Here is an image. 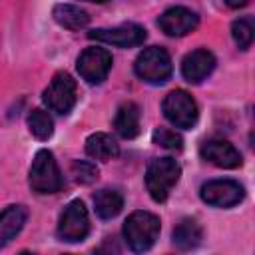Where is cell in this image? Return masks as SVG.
<instances>
[{
  "label": "cell",
  "instance_id": "obj_5",
  "mask_svg": "<svg viewBox=\"0 0 255 255\" xmlns=\"http://www.w3.org/2000/svg\"><path fill=\"white\" fill-rule=\"evenodd\" d=\"M42 100L50 112L58 116H68L78 100L76 80L68 72H58L48 84V88L42 92Z\"/></svg>",
  "mask_w": 255,
  "mask_h": 255
},
{
  "label": "cell",
  "instance_id": "obj_2",
  "mask_svg": "<svg viewBox=\"0 0 255 255\" xmlns=\"http://www.w3.org/2000/svg\"><path fill=\"white\" fill-rule=\"evenodd\" d=\"M181 167L173 157H153L145 167V189L155 203H163L177 185Z\"/></svg>",
  "mask_w": 255,
  "mask_h": 255
},
{
  "label": "cell",
  "instance_id": "obj_4",
  "mask_svg": "<svg viewBox=\"0 0 255 255\" xmlns=\"http://www.w3.org/2000/svg\"><path fill=\"white\" fill-rule=\"evenodd\" d=\"M133 72L145 84H151V86L165 84L171 78V72H173L171 58H169L165 48L149 46L143 52H139V56L135 58Z\"/></svg>",
  "mask_w": 255,
  "mask_h": 255
},
{
  "label": "cell",
  "instance_id": "obj_9",
  "mask_svg": "<svg viewBox=\"0 0 255 255\" xmlns=\"http://www.w3.org/2000/svg\"><path fill=\"white\" fill-rule=\"evenodd\" d=\"M112 64H114L112 54L106 48H98V46L86 48L76 60L78 74L82 76V80H86L92 86H98L108 78Z\"/></svg>",
  "mask_w": 255,
  "mask_h": 255
},
{
  "label": "cell",
  "instance_id": "obj_17",
  "mask_svg": "<svg viewBox=\"0 0 255 255\" xmlns=\"http://www.w3.org/2000/svg\"><path fill=\"white\" fill-rule=\"evenodd\" d=\"M86 153L98 161H110L120 155V143L106 131H96L86 139Z\"/></svg>",
  "mask_w": 255,
  "mask_h": 255
},
{
  "label": "cell",
  "instance_id": "obj_16",
  "mask_svg": "<svg viewBox=\"0 0 255 255\" xmlns=\"http://www.w3.org/2000/svg\"><path fill=\"white\" fill-rule=\"evenodd\" d=\"M139 124H141V112L139 106L133 102H124L116 116H114V128L124 139H133L139 133Z\"/></svg>",
  "mask_w": 255,
  "mask_h": 255
},
{
  "label": "cell",
  "instance_id": "obj_20",
  "mask_svg": "<svg viewBox=\"0 0 255 255\" xmlns=\"http://www.w3.org/2000/svg\"><path fill=\"white\" fill-rule=\"evenodd\" d=\"M26 124H28L30 133H32L36 139H40V141L50 139L52 133H54V122H52L50 114H48L46 110H42V108H34V110L28 114Z\"/></svg>",
  "mask_w": 255,
  "mask_h": 255
},
{
  "label": "cell",
  "instance_id": "obj_24",
  "mask_svg": "<svg viewBox=\"0 0 255 255\" xmlns=\"http://www.w3.org/2000/svg\"><path fill=\"white\" fill-rule=\"evenodd\" d=\"M120 245L116 241V237H106L96 249H94V255H120Z\"/></svg>",
  "mask_w": 255,
  "mask_h": 255
},
{
  "label": "cell",
  "instance_id": "obj_21",
  "mask_svg": "<svg viewBox=\"0 0 255 255\" xmlns=\"http://www.w3.org/2000/svg\"><path fill=\"white\" fill-rule=\"evenodd\" d=\"M231 36H233V42L237 44L239 50H249L251 44H253V38H255V22H253V18L251 16L237 18L231 24Z\"/></svg>",
  "mask_w": 255,
  "mask_h": 255
},
{
  "label": "cell",
  "instance_id": "obj_18",
  "mask_svg": "<svg viewBox=\"0 0 255 255\" xmlns=\"http://www.w3.org/2000/svg\"><path fill=\"white\" fill-rule=\"evenodd\" d=\"M52 16L62 28L74 30V32L86 28L90 22V14L84 8H80L76 4H64V2H60L52 8Z\"/></svg>",
  "mask_w": 255,
  "mask_h": 255
},
{
  "label": "cell",
  "instance_id": "obj_1",
  "mask_svg": "<svg viewBox=\"0 0 255 255\" xmlns=\"http://www.w3.org/2000/svg\"><path fill=\"white\" fill-rule=\"evenodd\" d=\"M159 229H161V223H159V217L149 213V211H133L124 227H122V233H124V239L128 243V247L141 255L145 251H149L153 247V243L157 241L159 237Z\"/></svg>",
  "mask_w": 255,
  "mask_h": 255
},
{
  "label": "cell",
  "instance_id": "obj_15",
  "mask_svg": "<svg viewBox=\"0 0 255 255\" xmlns=\"http://www.w3.org/2000/svg\"><path fill=\"white\" fill-rule=\"evenodd\" d=\"M203 241V227L193 217H183L171 231V243L179 251H191Z\"/></svg>",
  "mask_w": 255,
  "mask_h": 255
},
{
  "label": "cell",
  "instance_id": "obj_10",
  "mask_svg": "<svg viewBox=\"0 0 255 255\" xmlns=\"http://www.w3.org/2000/svg\"><path fill=\"white\" fill-rule=\"evenodd\" d=\"M88 38L96 40V42H104V44L116 46V48H135V46H141L145 42L147 32H145L143 26L129 22V24H120V26H114V28L90 30Z\"/></svg>",
  "mask_w": 255,
  "mask_h": 255
},
{
  "label": "cell",
  "instance_id": "obj_22",
  "mask_svg": "<svg viewBox=\"0 0 255 255\" xmlns=\"http://www.w3.org/2000/svg\"><path fill=\"white\" fill-rule=\"evenodd\" d=\"M151 141L169 151H179L183 147V137L175 129H169V128H155L151 133Z\"/></svg>",
  "mask_w": 255,
  "mask_h": 255
},
{
  "label": "cell",
  "instance_id": "obj_25",
  "mask_svg": "<svg viewBox=\"0 0 255 255\" xmlns=\"http://www.w3.org/2000/svg\"><path fill=\"white\" fill-rule=\"evenodd\" d=\"M18 255H34V253H32V251H20Z\"/></svg>",
  "mask_w": 255,
  "mask_h": 255
},
{
  "label": "cell",
  "instance_id": "obj_11",
  "mask_svg": "<svg viewBox=\"0 0 255 255\" xmlns=\"http://www.w3.org/2000/svg\"><path fill=\"white\" fill-rule=\"evenodd\" d=\"M199 24L197 12H193L187 6H171L163 10L157 18V26L165 36L171 38H181L189 32H193Z\"/></svg>",
  "mask_w": 255,
  "mask_h": 255
},
{
  "label": "cell",
  "instance_id": "obj_19",
  "mask_svg": "<svg viewBox=\"0 0 255 255\" xmlns=\"http://www.w3.org/2000/svg\"><path fill=\"white\" fill-rule=\"evenodd\" d=\"M124 207V195L118 189L104 187L94 193V211L100 219H114Z\"/></svg>",
  "mask_w": 255,
  "mask_h": 255
},
{
  "label": "cell",
  "instance_id": "obj_12",
  "mask_svg": "<svg viewBox=\"0 0 255 255\" xmlns=\"http://www.w3.org/2000/svg\"><path fill=\"white\" fill-rule=\"evenodd\" d=\"M199 155L207 163H211L215 167H221V169H235L243 163L239 149L233 143H229L227 139H221V137L205 139L199 145Z\"/></svg>",
  "mask_w": 255,
  "mask_h": 255
},
{
  "label": "cell",
  "instance_id": "obj_8",
  "mask_svg": "<svg viewBox=\"0 0 255 255\" xmlns=\"http://www.w3.org/2000/svg\"><path fill=\"white\" fill-rule=\"evenodd\" d=\"M199 197L203 203L219 209H229L245 199V189L235 179H211L201 185Z\"/></svg>",
  "mask_w": 255,
  "mask_h": 255
},
{
  "label": "cell",
  "instance_id": "obj_13",
  "mask_svg": "<svg viewBox=\"0 0 255 255\" xmlns=\"http://www.w3.org/2000/svg\"><path fill=\"white\" fill-rule=\"evenodd\" d=\"M215 70V56L207 48H195L181 60V76L189 84H201Z\"/></svg>",
  "mask_w": 255,
  "mask_h": 255
},
{
  "label": "cell",
  "instance_id": "obj_6",
  "mask_svg": "<svg viewBox=\"0 0 255 255\" xmlns=\"http://www.w3.org/2000/svg\"><path fill=\"white\" fill-rule=\"evenodd\" d=\"M161 112L169 124H173L175 128H181V129L195 128V124L199 120L197 104L185 90L169 92L161 102Z\"/></svg>",
  "mask_w": 255,
  "mask_h": 255
},
{
  "label": "cell",
  "instance_id": "obj_14",
  "mask_svg": "<svg viewBox=\"0 0 255 255\" xmlns=\"http://www.w3.org/2000/svg\"><path fill=\"white\" fill-rule=\"evenodd\" d=\"M28 219V211L24 205H8L0 211V249L6 247L24 227Z\"/></svg>",
  "mask_w": 255,
  "mask_h": 255
},
{
  "label": "cell",
  "instance_id": "obj_23",
  "mask_svg": "<svg viewBox=\"0 0 255 255\" xmlns=\"http://www.w3.org/2000/svg\"><path fill=\"white\" fill-rule=\"evenodd\" d=\"M70 171H72L76 183H82V185H88V183H92V181L98 179V167L92 161L76 159V161H72Z\"/></svg>",
  "mask_w": 255,
  "mask_h": 255
},
{
  "label": "cell",
  "instance_id": "obj_3",
  "mask_svg": "<svg viewBox=\"0 0 255 255\" xmlns=\"http://www.w3.org/2000/svg\"><path fill=\"white\" fill-rule=\"evenodd\" d=\"M28 185L32 191L40 195H50L58 193L64 187V177L58 167V161L50 149H38L30 171H28Z\"/></svg>",
  "mask_w": 255,
  "mask_h": 255
},
{
  "label": "cell",
  "instance_id": "obj_7",
  "mask_svg": "<svg viewBox=\"0 0 255 255\" xmlns=\"http://www.w3.org/2000/svg\"><path fill=\"white\" fill-rule=\"evenodd\" d=\"M56 233L66 243H78V241H84L88 237V233H90V215H88V209H86L84 201L72 199L64 207V211L60 213V219H58Z\"/></svg>",
  "mask_w": 255,
  "mask_h": 255
}]
</instances>
